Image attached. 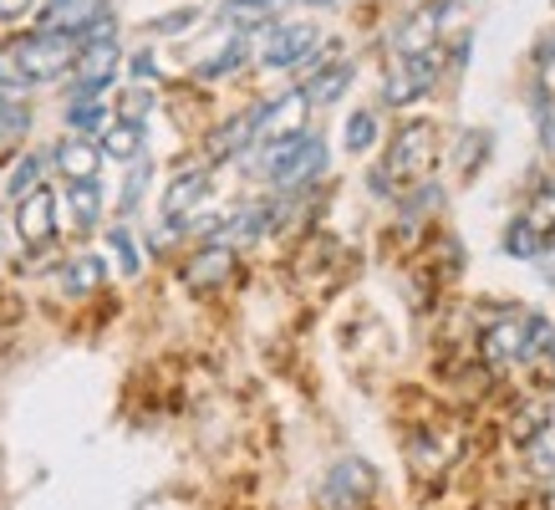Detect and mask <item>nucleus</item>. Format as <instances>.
<instances>
[{"label":"nucleus","instance_id":"nucleus-1","mask_svg":"<svg viewBox=\"0 0 555 510\" xmlns=\"http://www.w3.org/2000/svg\"><path fill=\"white\" fill-rule=\"evenodd\" d=\"M77 36H62V31H31V36H16L5 56H0V82H51L62 72L77 67Z\"/></svg>","mask_w":555,"mask_h":510},{"label":"nucleus","instance_id":"nucleus-2","mask_svg":"<svg viewBox=\"0 0 555 510\" xmlns=\"http://www.w3.org/2000/svg\"><path fill=\"white\" fill-rule=\"evenodd\" d=\"M555 327L535 311H509L500 322L485 327V357L494 368H515V362H530V357H545Z\"/></svg>","mask_w":555,"mask_h":510},{"label":"nucleus","instance_id":"nucleus-3","mask_svg":"<svg viewBox=\"0 0 555 510\" xmlns=\"http://www.w3.org/2000/svg\"><path fill=\"white\" fill-rule=\"evenodd\" d=\"M255 169L266 174L270 184L301 189L306 179H317V174L326 169V143H321L317 133H296V138H286V143H270V153Z\"/></svg>","mask_w":555,"mask_h":510},{"label":"nucleus","instance_id":"nucleus-4","mask_svg":"<svg viewBox=\"0 0 555 510\" xmlns=\"http://www.w3.org/2000/svg\"><path fill=\"white\" fill-rule=\"evenodd\" d=\"M434 123L428 118H413L398 128V138H392V149H387V179L392 184H403V179H423L428 174V164H434Z\"/></svg>","mask_w":555,"mask_h":510},{"label":"nucleus","instance_id":"nucleus-5","mask_svg":"<svg viewBox=\"0 0 555 510\" xmlns=\"http://www.w3.org/2000/svg\"><path fill=\"white\" fill-rule=\"evenodd\" d=\"M438 82V56H398V67L387 72L383 82V102L387 107H408V102H418L428 87Z\"/></svg>","mask_w":555,"mask_h":510},{"label":"nucleus","instance_id":"nucleus-6","mask_svg":"<svg viewBox=\"0 0 555 510\" xmlns=\"http://www.w3.org/2000/svg\"><path fill=\"white\" fill-rule=\"evenodd\" d=\"M317 47H321L317 26H270L266 47H260V62H266V67H275V72L306 67V62L317 56Z\"/></svg>","mask_w":555,"mask_h":510},{"label":"nucleus","instance_id":"nucleus-7","mask_svg":"<svg viewBox=\"0 0 555 510\" xmlns=\"http://www.w3.org/2000/svg\"><path fill=\"white\" fill-rule=\"evenodd\" d=\"M372 485H377V475H372L367 459H341L321 485V500H326V510H357L372 495Z\"/></svg>","mask_w":555,"mask_h":510},{"label":"nucleus","instance_id":"nucleus-8","mask_svg":"<svg viewBox=\"0 0 555 510\" xmlns=\"http://www.w3.org/2000/svg\"><path fill=\"white\" fill-rule=\"evenodd\" d=\"M118 72V41H82L77 51V98H102V87Z\"/></svg>","mask_w":555,"mask_h":510},{"label":"nucleus","instance_id":"nucleus-9","mask_svg":"<svg viewBox=\"0 0 555 510\" xmlns=\"http://www.w3.org/2000/svg\"><path fill=\"white\" fill-rule=\"evenodd\" d=\"M16 235L26 245H47L56 235V194L51 189H31L26 200H16Z\"/></svg>","mask_w":555,"mask_h":510},{"label":"nucleus","instance_id":"nucleus-10","mask_svg":"<svg viewBox=\"0 0 555 510\" xmlns=\"http://www.w3.org/2000/svg\"><path fill=\"white\" fill-rule=\"evenodd\" d=\"M306 92H286V98H275L260 107V128H255V138H270V143H286V138H296L306 128Z\"/></svg>","mask_w":555,"mask_h":510},{"label":"nucleus","instance_id":"nucleus-11","mask_svg":"<svg viewBox=\"0 0 555 510\" xmlns=\"http://www.w3.org/2000/svg\"><path fill=\"white\" fill-rule=\"evenodd\" d=\"M107 0H47L41 5V31H62V36H82L87 26H98Z\"/></svg>","mask_w":555,"mask_h":510},{"label":"nucleus","instance_id":"nucleus-12","mask_svg":"<svg viewBox=\"0 0 555 510\" xmlns=\"http://www.w3.org/2000/svg\"><path fill=\"white\" fill-rule=\"evenodd\" d=\"M235 276V251L230 245H204V251H194L189 255V266H184V281H189V291H215V286H224Z\"/></svg>","mask_w":555,"mask_h":510},{"label":"nucleus","instance_id":"nucleus-13","mask_svg":"<svg viewBox=\"0 0 555 510\" xmlns=\"http://www.w3.org/2000/svg\"><path fill=\"white\" fill-rule=\"evenodd\" d=\"M204 200H209V169H184L169 184V194H164V220H169V225L189 220Z\"/></svg>","mask_w":555,"mask_h":510},{"label":"nucleus","instance_id":"nucleus-14","mask_svg":"<svg viewBox=\"0 0 555 510\" xmlns=\"http://www.w3.org/2000/svg\"><path fill=\"white\" fill-rule=\"evenodd\" d=\"M51 158H56V169L67 174L72 184H92V179H98V169H102V149L92 143V138H67V143L51 153Z\"/></svg>","mask_w":555,"mask_h":510},{"label":"nucleus","instance_id":"nucleus-15","mask_svg":"<svg viewBox=\"0 0 555 510\" xmlns=\"http://www.w3.org/2000/svg\"><path fill=\"white\" fill-rule=\"evenodd\" d=\"M255 128H260V107H255V113H240V118H230V123H219L215 133H209V158H235V153H245Z\"/></svg>","mask_w":555,"mask_h":510},{"label":"nucleus","instance_id":"nucleus-16","mask_svg":"<svg viewBox=\"0 0 555 510\" xmlns=\"http://www.w3.org/2000/svg\"><path fill=\"white\" fill-rule=\"evenodd\" d=\"M143 138H149V128L143 123H107V133H102V158H122V164H133V158H143Z\"/></svg>","mask_w":555,"mask_h":510},{"label":"nucleus","instance_id":"nucleus-17","mask_svg":"<svg viewBox=\"0 0 555 510\" xmlns=\"http://www.w3.org/2000/svg\"><path fill=\"white\" fill-rule=\"evenodd\" d=\"M107 102L102 98H72L67 102V128H72V138H102L107 133Z\"/></svg>","mask_w":555,"mask_h":510},{"label":"nucleus","instance_id":"nucleus-18","mask_svg":"<svg viewBox=\"0 0 555 510\" xmlns=\"http://www.w3.org/2000/svg\"><path fill=\"white\" fill-rule=\"evenodd\" d=\"M347 87H352V62H332V67H321L317 77H306L301 92H306V102H321V107H326V102H337Z\"/></svg>","mask_w":555,"mask_h":510},{"label":"nucleus","instance_id":"nucleus-19","mask_svg":"<svg viewBox=\"0 0 555 510\" xmlns=\"http://www.w3.org/2000/svg\"><path fill=\"white\" fill-rule=\"evenodd\" d=\"M41 174H47V153H21L5 174V200H26L31 189H41Z\"/></svg>","mask_w":555,"mask_h":510},{"label":"nucleus","instance_id":"nucleus-20","mask_svg":"<svg viewBox=\"0 0 555 510\" xmlns=\"http://www.w3.org/2000/svg\"><path fill=\"white\" fill-rule=\"evenodd\" d=\"M434 36H438L434 11H418V16L403 21V31H398V56H428V51H434Z\"/></svg>","mask_w":555,"mask_h":510},{"label":"nucleus","instance_id":"nucleus-21","mask_svg":"<svg viewBox=\"0 0 555 510\" xmlns=\"http://www.w3.org/2000/svg\"><path fill=\"white\" fill-rule=\"evenodd\" d=\"M500 251H505V255H515V260H535V255L545 251V235H540L535 225H530V220H525V215H520V220H509L505 240H500Z\"/></svg>","mask_w":555,"mask_h":510},{"label":"nucleus","instance_id":"nucleus-22","mask_svg":"<svg viewBox=\"0 0 555 510\" xmlns=\"http://www.w3.org/2000/svg\"><path fill=\"white\" fill-rule=\"evenodd\" d=\"M67 209H72V225H77V230H92V225L102 220V189H98V179H92V184H72Z\"/></svg>","mask_w":555,"mask_h":510},{"label":"nucleus","instance_id":"nucleus-23","mask_svg":"<svg viewBox=\"0 0 555 510\" xmlns=\"http://www.w3.org/2000/svg\"><path fill=\"white\" fill-rule=\"evenodd\" d=\"M250 56V47H245V36H230L224 47L209 56V62H199V82H215V77H230V72H240V62Z\"/></svg>","mask_w":555,"mask_h":510},{"label":"nucleus","instance_id":"nucleus-24","mask_svg":"<svg viewBox=\"0 0 555 510\" xmlns=\"http://www.w3.org/2000/svg\"><path fill=\"white\" fill-rule=\"evenodd\" d=\"M107 251H113V260H118V271L128 276V281L143 271V255H138V240L128 225H113V230H107Z\"/></svg>","mask_w":555,"mask_h":510},{"label":"nucleus","instance_id":"nucleus-25","mask_svg":"<svg viewBox=\"0 0 555 510\" xmlns=\"http://www.w3.org/2000/svg\"><path fill=\"white\" fill-rule=\"evenodd\" d=\"M525 459H530V470L545 480H555V424L535 429L530 439H525Z\"/></svg>","mask_w":555,"mask_h":510},{"label":"nucleus","instance_id":"nucleus-26","mask_svg":"<svg viewBox=\"0 0 555 510\" xmlns=\"http://www.w3.org/2000/svg\"><path fill=\"white\" fill-rule=\"evenodd\" d=\"M102 276H107L102 255H77V260L67 266V291H72V296H87V291L102 286Z\"/></svg>","mask_w":555,"mask_h":510},{"label":"nucleus","instance_id":"nucleus-27","mask_svg":"<svg viewBox=\"0 0 555 510\" xmlns=\"http://www.w3.org/2000/svg\"><path fill=\"white\" fill-rule=\"evenodd\" d=\"M270 16H275V0H224V21H235L245 31L270 26Z\"/></svg>","mask_w":555,"mask_h":510},{"label":"nucleus","instance_id":"nucleus-28","mask_svg":"<svg viewBox=\"0 0 555 510\" xmlns=\"http://www.w3.org/2000/svg\"><path fill=\"white\" fill-rule=\"evenodd\" d=\"M341 143H347V153H367L377 143V113H352L341 128Z\"/></svg>","mask_w":555,"mask_h":510},{"label":"nucleus","instance_id":"nucleus-29","mask_svg":"<svg viewBox=\"0 0 555 510\" xmlns=\"http://www.w3.org/2000/svg\"><path fill=\"white\" fill-rule=\"evenodd\" d=\"M489 143H494V138H489L485 128H474V133L464 138V143H459V174H464V179H474V174L485 169V153H489Z\"/></svg>","mask_w":555,"mask_h":510},{"label":"nucleus","instance_id":"nucleus-30","mask_svg":"<svg viewBox=\"0 0 555 510\" xmlns=\"http://www.w3.org/2000/svg\"><path fill=\"white\" fill-rule=\"evenodd\" d=\"M149 174H153V164H149V158H133V169H128V179H122V200H118V209H122V215H133L138 204H143V189H149Z\"/></svg>","mask_w":555,"mask_h":510},{"label":"nucleus","instance_id":"nucleus-31","mask_svg":"<svg viewBox=\"0 0 555 510\" xmlns=\"http://www.w3.org/2000/svg\"><path fill=\"white\" fill-rule=\"evenodd\" d=\"M438 200H443V189H438V184H418L413 194H408L403 209H408V215H423V209H438Z\"/></svg>","mask_w":555,"mask_h":510},{"label":"nucleus","instance_id":"nucleus-32","mask_svg":"<svg viewBox=\"0 0 555 510\" xmlns=\"http://www.w3.org/2000/svg\"><path fill=\"white\" fill-rule=\"evenodd\" d=\"M149 107H153V92H149V87H133V92L122 98V118H128V123H143V113H149Z\"/></svg>","mask_w":555,"mask_h":510},{"label":"nucleus","instance_id":"nucleus-33","mask_svg":"<svg viewBox=\"0 0 555 510\" xmlns=\"http://www.w3.org/2000/svg\"><path fill=\"white\" fill-rule=\"evenodd\" d=\"M199 21V11L189 5V11H173V16H164V21H153V31H189Z\"/></svg>","mask_w":555,"mask_h":510},{"label":"nucleus","instance_id":"nucleus-34","mask_svg":"<svg viewBox=\"0 0 555 510\" xmlns=\"http://www.w3.org/2000/svg\"><path fill=\"white\" fill-rule=\"evenodd\" d=\"M128 67H133L138 82H153V77H158V62H153V51H138L133 62H128Z\"/></svg>","mask_w":555,"mask_h":510},{"label":"nucleus","instance_id":"nucleus-35","mask_svg":"<svg viewBox=\"0 0 555 510\" xmlns=\"http://www.w3.org/2000/svg\"><path fill=\"white\" fill-rule=\"evenodd\" d=\"M540 67H545V87H555V36L540 47Z\"/></svg>","mask_w":555,"mask_h":510},{"label":"nucleus","instance_id":"nucleus-36","mask_svg":"<svg viewBox=\"0 0 555 510\" xmlns=\"http://www.w3.org/2000/svg\"><path fill=\"white\" fill-rule=\"evenodd\" d=\"M36 0H0V21H16V16H26Z\"/></svg>","mask_w":555,"mask_h":510},{"label":"nucleus","instance_id":"nucleus-37","mask_svg":"<svg viewBox=\"0 0 555 510\" xmlns=\"http://www.w3.org/2000/svg\"><path fill=\"white\" fill-rule=\"evenodd\" d=\"M535 260H540V271H545V281L555 286V240H545V251H540Z\"/></svg>","mask_w":555,"mask_h":510},{"label":"nucleus","instance_id":"nucleus-38","mask_svg":"<svg viewBox=\"0 0 555 510\" xmlns=\"http://www.w3.org/2000/svg\"><path fill=\"white\" fill-rule=\"evenodd\" d=\"M540 138H545V149H551V158H555V118H540Z\"/></svg>","mask_w":555,"mask_h":510},{"label":"nucleus","instance_id":"nucleus-39","mask_svg":"<svg viewBox=\"0 0 555 510\" xmlns=\"http://www.w3.org/2000/svg\"><path fill=\"white\" fill-rule=\"evenodd\" d=\"M545 506L555 510V480H551V485H545Z\"/></svg>","mask_w":555,"mask_h":510},{"label":"nucleus","instance_id":"nucleus-40","mask_svg":"<svg viewBox=\"0 0 555 510\" xmlns=\"http://www.w3.org/2000/svg\"><path fill=\"white\" fill-rule=\"evenodd\" d=\"M306 5H337V0H306Z\"/></svg>","mask_w":555,"mask_h":510},{"label":"nucleus","instance_id":"nucleus-41","mask_svg":"<svg viewBox=\"0 0 555 510\" xmlns=\"http://www.w3.org/2000/svg\"><path fill=\"white\" fill-rule=\"evenodd\" d=\"M545 357H551V362H555V337H551V347H545Z\"/></svg>","mask_w":555,"mask_h":510}]
</instances>
